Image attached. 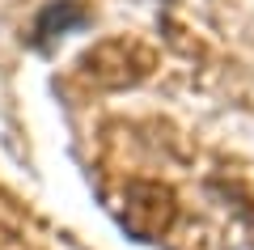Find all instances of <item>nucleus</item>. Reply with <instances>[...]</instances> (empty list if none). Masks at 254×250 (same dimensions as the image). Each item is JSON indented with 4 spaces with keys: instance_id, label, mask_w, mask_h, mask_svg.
<instances>
[{
    "instance_id": "obj_3",
    "label": "nucleus",
    "mask_w": 254,
    "mask_h": 250,
    "mask_svg": "<svg viewBox=\"0 0 254 250\" xmlns=\"http://www.w3.org/2000/svg\"><path fill=\"white\" fill-rule=\"evenodd\" d=\"M165 4H174V0H165Z\"/></svg>"
},
{
    "instance_id": "obj_1",
    "label": "nucleus",
    "mask_w": 254,
    "mask_h": 250,
    "mask_svg": "<svg viewBox=\"0 0 254 250\" xmlns=\"http://www.w3.org/2000/svg\"><path fill=\"white\" fill-rule=\"evenodd\" d=\"M174 216H178V199L165 182H148V178H131L123 191V212L119 225L127 229V238L136 242H157L161 233H170Z\"/></svg>"
},
{
    "instance_id": "obj_2",
    "label": "nucleus",
    "mask_w": 254,
    "mask_h": 250,
    "mask_svg": "<svg viewBox=\"0 0 254 250\" xmlns=\"http://www.w3.org/2000/svg\"><path fill=\"white\" fill-rule=\"evenodd\" d=\"M89 26H93V13H89L85 0H47L43 9L34 13V26H30L26 43H30V51L51 55L64 34H81Z\"/></svg>"
}]
</instances>
